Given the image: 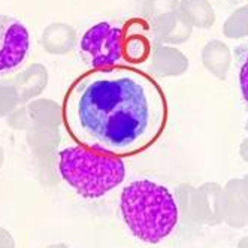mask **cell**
<instances>
[{
  "mask_svg": "<svg viewBox=\"0 0 248 248\" xmlns=\"http://www.w3.org/2000/svg\"><path fill=\"white\" fill-rule=\"evenodd\" d=\"M120 211L130 232L147 244L163 241L178 223V205L173 194L165 186L148 180L124 187Z\"/></svg>",
  "mask_w": 248,
  "mask_h": 248,
  "instance_id": "cell-2",
  "label": "cell"
},
{
  "mask_svg": "<svg viewBox=\"0 0 248 248\" xmlns=\"http://www.w3.org/2000/svg\"><path fill=\"white\" fill-rule=\"evenodd\" d=\"M0 248H14L11 236L6 233V230L0 229Z\"/></svg>",
  "mask_w": 248,
  "mask_h": 248,
  "instance_id": "cell-7",
  "label": "cell"
},
{
  "mask_svg": "<svg viewBox=\"0 0 248 248\" xmlns=\"http://www.w3.org/2000/svg\"><path fill=\"white\" fill-rule=\"evenodd\" d=\"M59 172L82 198L99 199L124 181L126 166L120 157L74 145L59 153Z\"/></svg>",
  "mask_w": 248,
  "mask_h": 248,
  "instance_id": "cell-3",
  "label": "cell"
},
{
  "mask_svg": "<svg viewBox=\"0 0 248 248\" xmlns=\"http://www.w3.org/2000/svg\"><path fill=\"white\" fill-rule=\"evenodd\" d=\"M0 163H2V153H0Z\"/></svg>",
  "mask_w": 248,
  "mask_h": 248,
  "instance_id": "cell-9",
  "label": "cell"
},
{
  "mask_svg": "<svg viewBox=\"0 0 248 248\" xmlns=\"http://www.w3.org/2000/svg\"><path fill=\"white\" fill-rule=\"evenodd\" d=\"M51 248H64V247H62V245H57V247H51Z\"/></svg>",
  "mask_w": 248,
  "mask_h": 248,
  "instance_id": "cell-8",
  "label": "cell"
},
{
  "mask_svg": "<svg viewBox=\"0 0 248 248\" xmlns=\"http://www.w3.org/2000/svg\"><path fill=\"white\" fill-rule=\"evenodd\" d=\"M30 49V33L24 23L11 15H0V75L18 67Z\"/></svg>",
  "mask_w": 248,
  "mask_h": 248,
  "instance_id": "cell-5",
  "label": "cell"
},
{
  "mask_svg": "<svg viewBox=\"0 0 248 248\" xmlns=\"http://www.w3.org/2000/svg\"><path fill=\"white\" fill-rule=\"evenodd\" d=\"M126 36L121 26L102 21L88 29L81 39V56L94 69L118 66L124 59Z\"/></svg>",
  "mask_w": 248,
  "mask_h": 248,
  "instance_id": "cell-4",
  "label": "cell"
},
{
  "mask_svg": "<svg viewBox=\"0 0 248 248\" xmlns=\"http://www.w3.org/2000/svg\"><path fill=\"white\" fill-rule=\"evenodd\" d=\"M165 92L144 70L112 66L88 70L64 96L62 120L77 145L130 157L154 145L166 129Z\"/></svg>",
  "mask_w": 248,
  "mask_h": 248,
  "instance_id": "cell-1",
  "label": "cell"
},
{
  "mask_svg": "<svg viewBox=\"0 0 248 248\" xmlns=\"http://www.w3.org/2000/svg\"><path fill=\"white\" fill-rule=\"evenodd\" d=\"M235 60H236V67H238L239 92H241L242 103L247 111L245 130L248 132V46L247 45H241L235 49Z\"/></svg>",
  "mask_w": 248,
  "mask_h": 248,
  "instance_id": "cell-6",
  "label": "cell"
}]
</instances>
